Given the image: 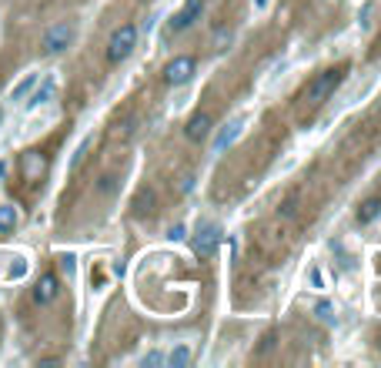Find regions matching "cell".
I'll return each instance as SVG.
<instances>
[{
	"mask_svg": "<svg viewBox=\"0 0 381 368\" xmlns=\"http://www.w3.org/2000/svg\"><path fill=\"white\" fill-rule=\"evenodd\" d=\"M344 81V67H331V71H321V74L311 81L305 88V94H301V101L308 104V107H321V104L328 101L334 90L341 88Z\"/></svg>",
	"mask_w": 381,
	"mask_h": 368,
	"instance_id": "1",
	"label": "cell"
},
{
	"mask_svg": "<svg viewBox=\"0 0 381 368\" xmlns=\"http://www.w3.org/2000/svg\"><path fill=\"white\" fill-rule=\"evenodd\" d=\"M134 47H138V27L121 24L114 34H111V40H107V64L127 61V57L134 54Z\"/></svg>",
	"mask_w": 381,
	"mask_h": 368,
	"instance_id": "2",
	"label": "cell"
},
{
	"mask_svg": "<svg viewBox=\"0 0 381 368\" xmlns=\"http://www.w3.org/2000/svg\"><path fill=\"white\" fill-rule=\"evenodd\" d=\"M194 74H198V57H190V54H178L174 61L164 64L161 81H164L167 88H184V84H190V77Z\"/></svg>",
	"mask_w": 381,
	"mask_h": 368,
	"instance_id": "3",
	"label": "cell"
},
{
	"mask_svg": "<svg viewBox=\"0 0 381 368\" xmlns=\"http://www.w3.org/2000/svg\"><path fill=\"white\" fill-rule=\"evenodd\" d=\"M71 44H74V24H71V20H61V24L47 27V34L40 40V54L57 57V54H64Z\"/></svg>",
	"mask_w": 381,
	"mask_h": 368,
	"instance_id": "4",
	"label": "cell"
},
{
	"mask_svg": "<svg viewBox=\"0 0 381 368\" xmlns=\"http://www.w3.org/2000/svg\"><path fill=\"white\" fill-rule=\"evenodd\" d=\"M201 13H204V0H184V7L171 17L167 30H171V34H184L188 27H194L201 20Z\"/></svg>",
	"mask_w": 381,
	"mask_h": 368,
	"instance_id": "5",
	"label": "cell"
},
{
	"mask_svg": "<svg viewBox=\"0 0 381 368\" xmlns=\"http://www.w3.org/2000/svg\"><path fill=\"white\" fill-rule=\"evenodd\" d=\"M217 244H221V228L217 225H201L198 235H194V242H190V248H194L198 258H214Z\"/></svg>",
	"mask_w": 381,
	"mask_h": 368,
	"instance_id": "6",
	"label": "cell"
},
{
	"mask_svg": "<svg viewBox=\"0 0 381 368\" xmlns=\"http://www.w3.org/2000/svg\"><path fill=\"white\" fill-rule=\"evenodd\" d=\"M57 292H61V281H57L54 271H47V275H40L37 285H34V302H37V305H51L54 298H57Z\"/></svg>",
	"mask_w": 381,
	"mask_h": 368,
	"instance_id": "7",
	"label": "cell"
},
{
	"mask_svg": "<svg viewBox=\"0 0 381 368\" xmlns=\"http://www.w3.org/2000/svg\"><path fill=\"white\" fill-rule=\"evenodd\" d=\"M207 134H211V114H204V111L194 114L188 124H184V138L188 141H204Z\"/></svg>",
	"mask_w": 381,
	"mask_h": 368,
	"instance_id": "8",
	"label": "cell"
},
{
	"mask_svg": "<svg viewBox=\"0 0 381 368\" xmlns=\"http://www.w3.org/2000/svg\"><path fill=\"white\" fill-rule=\"evenodd\" d=\"M241 127H244V117H234V121H231V124L224 127L221 134H217V141H214V154H224V151H228L231 144L238 141V134H241Z\"/></svg>",
	"mask_w": 381,
	"mask_h": 368,
	"instance_id": "9",
	"label": "cell"
},
{
	"mask_svg": "<svg viewBox=\"0 0 381 368\" xmlns=\"http://www.w3.org/2000/svg\"><path fill=\"white\" fill-rule=\"evenodd\" d=\"M311 311H315V318L321 321V325H325V328H334V325H338V311H334V305H331L328 298L315 302V308H311Z\"/></svg>",
	"mask_w": 381,
	"mask_h": 368,
	"instance_id": "10",
	"label": "cell"
},
{
	"mask_svg": "<svg viewBox=\"0 0 381 368\" xmlns=\"http://www.w3.org/2000/svg\"><path fill=\"white\" fill-rule=\"evenodd\" d=\"M378 215H381V198H368V201H361V208H358V225H371Z\"/></svg>",
	"mask_w": 381,
	"mask_h": 368,
	"instance_id": "11",
	"label": "cell"
},
{
	"mask_svg": "<svg viewBox=\"0 0 381 368\" xmlns=\"http://www.w3.org/2000/svg\"><path fill=\"white\" fill-rule=\"evenodd\" d=\"M164 362L171 368H188L190 365V345H178V348H171V355H164Z\"/></svg>",
	"mask_w": 381,
	"mask_h": 368,
	"instance_id": "12",
	"label": "cell"
},
{
	"mask_svg": "<svg viewBox=\"0 0 381 368\" xmlns=\"http://www.w3.org/2000/svg\"><path fill=\"white\" fill-rule=\"evenodd\" d=\"M17 228V208L13 204H0V235H11Z\"/></svg>",
	"mask_w": 381,
	"mask_h": 368,
	"instance_id": "13",
	"label": "cell"
},
{
	"mask_svg": "<svg viewBox=\"0 0 381 368\" xmlns=\"http://www.w3.org/2000/svg\"><path fill=\"white\" fill-rule=\"evenodd\" d=\"M40 171H44V161H40L37 154H34V151L24 154V174H27V178H37Z\"/></svg>",
	"mask_w": 381,
	"mask_h": 368,
	"instance_id": "14",
	"label": "cell"
},
{
	"mask_svg": "<svg viewBox=\"0 0 381 368\" xmlns=\"http://www.w3.org/2000/svg\"><path fill=\"white\" fill-rule=\"evenodd\" d=\"M51 97H54V81H44V88H40L37 94L27 101V107H40L44 101H51Z\"/></svg>",
	"mask_w": 381,
	"mask_h": 368,
	"instance_id": "15",
	"label": "cell"
},
{
	"mask_svg": "<svg viewBox=\"0 0 381 368\" xmlns=\"http://www.w3.org/2000/svg\"><path fill=\"white\" fill-rule=\"evenodd\" d=\"M231 40H234V30H231V27H217V34H214V40H211V44H214V51H224Z\"/></svg>",
	"mask_w": 381,
	"mask_h": 368,
	"instance_id": "16",
	"label": "cell"
},
{
	"mask_svg": "<svg viewBox=\"0 0 381 368\" xmlns=\"http://www.w3.org/2000/svg\"><path fill=\"white\" fill-rule=\"evenodd\" d=\"M34 84H37V74H27L24 81H20V84H17V88H13V101H20V97H24L27 90L34 88Z\"/></svg>",
	"mask_w": 381,
	"mask_h": 368,
	"instance_id": "17",
	"label": "cell"
},
{
	"mask_svg": "<svg viewBox=\"0 0 381 368\" xmlns=\"http://www.w3.org/2000/svg\"><path fill=\"white\" fill-rule=\"evenodd\" d=\"M131 134H134V121H124V124H117L114 127V138H131Z\"/></svg>",
	"mask_w": 381,
	"mask_h": 368,
	"instance_id": "18",
	"label": "cell"
},
{
	"mask_svg": "<svg viewBox=\"0 0 381 368\" xmlns=\"http://www.w3.org/2000/svg\"><path fill=\"white\" fill-rule=\"evenodd\" d=\"M144 365H164V352H147L144 355Z\"/></svg>",
	"mask_w": 381,
	"mask_h": 368,
	"instance_id": "19",
	"label": "cell"
},
{
	"mask_svg": "<svg viewBox=\"0 0 381 368\" xmlns=\"http://www.w3.org/2000/svg\"><path fill=\"white\" fill-rule=\"evenodd\" d=\"M184 235H188V231H184V225H174V228L167 231V238H171V242H181Z\"/></svg>",
	"mask_w": 381,
	"mask_h": 368,
	"instance_id": "20",
	"label": "cell"
},
{
	"mask_svg": "<svg viewBox=\"0 0 381 368\" xmlns=\"http://www.w3.org/2000/svg\"><path fill=\"white\" fill-rule=\"evenodd\" d=\"M61 268L67 271V275H74V254H64V258H61Z\"/></svg>",
	"mask_w": 381,
	"mask_h": 368,
	"instance_id": "21",
	"label": "cell"
},
{
	"mask_svg": "<svg viewBox=\"0 0 381 368\" xmlns=\"http://www.w3.org/2000/svg\"><path fill=\"white\" fill-rule=\"evenodd\" d=\"M111 188H114V178H104V181H101V191H104V194H107V191H111Z\"/></svg>",
	"mask_w": 381,
	"mask_h": 368,
	"instance_id": "22",
	"label": "cell"
},
{
	"mask_svg": "<svg viewBox=\"0 0 381 368\" xmlns=\"http://www.w3.org/2000/svg\"><path fill=\"white\" fill-rule=\"evenodd\" d=\"M4 174H7V165H4V161H0V181H4Z\"/></svg>",
	"mask_w": 381,
	"mask_h": 368,
	"instance_id": "23",
	"label": "cell"
},
{
	"mask_svg": "<svg viewBox=\"0 0 381 368\" xmlns=\"http://www.w3.org/2000/svg\"><path fill=\"white\" fill-rule=\"evenodd\" d=\"M265 4H267V0H258V7H265Z\"/></svg>",
	"mask_w": 381,
	"mask_h": 368,
	"instance_id": "24",
	"label": "cell"
}]
</instances>
